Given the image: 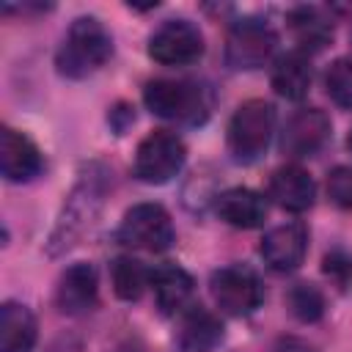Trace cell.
<instances>
[{
    "mask_svg": "<svg viewBox=\"0 0 352 352\" xmlns=\"http://www.w3.org/2000/svg\"><path fill=\"white\" fill-rule=\"evenodd\" d=\"M322 272L341 289V292H352V253L344 248H333L324 253L322 258Z\"/></svg>",
    "mask_w": 352,
    "mask_h": 352,
    "instance_id": "obj_24",
    "label": "cell"
},
{
    "mask_svg": "<svg viewBox=\"0 0 352 352\" xmlns=\"http://www.w3.org/2000/svg\"><path fill=\"white\" fill-rule=\"evenodd\" d=\"M110 278H113V292L126 302L140 300L146 286L151 283V272L143 267V261L132 256H118L110 267Z\"/></svg>",
    "mask_w": 352,
    "mask_h": 352,
    "instance_id": "obj_21",
    "label": "cell"
},
{
    "mask_svg": "<svg viewBox=\"0 0 352 352\" xmlns=\"http://www.w3.org/2000/svg\"><path fill=\"white\" fill-rule=\"evenodd\" d=\"M184 160V140L170 129H154L138 143L132 170L146 184H165L182 170Z\"/></svg>",
    "mask_w": 352,
    "mask_h": 352,
    "instance_id": "obj_5",
    "label": "cell"
},
{
    "mask_svg": "<svg viewBox=\"0 0 352 352\" xmlns=\"http://www.w3.org/2000/svg\"><path fill=\"white\" fill-rule=\"evenodd\" d=\"M151 292L157 300V308L162 314H176L182 311L195 289V280L187 270H182L179 264H160L151 270Z\"/></svg>",
    "mask_w": 352,
    "mask_h": 352,
    "instance_id": "obj_16",
    "label": "cell"
},
{
    "mask_svg": "<svg viewBox=\"0 0 352 352\" xmlns=\"http://www.w3.org/2000/svg\"><path fill=\"white\" fill-rule=\"evenodd\" d=\"M327 198L338 209H352V168L338 165L327 173Z\"/></svg>",
    "mask_w": 352,
    "mask_h": 352,
    "instance_id": "obj_25",
    "label": "cell"
},
{
    "mask_svg": "<svg viewBox=\"0 0 352 352\" xmlns=\"http://www.w3.org/2000/svg\"><path fill=\"white\" fill-rule=\"evenodd\" d=\"M286 308L297 322H319L324 316V294L319 292V286L300 280L286 292Z\"/></svg>",
    "mask_w": 352,
    "mask_h": 352,
    "instance_id": "obj_22",
    "label": "cell"
},
{
    "mask_svg": "<svg viewBox=\"0 0 352 352\" xmlns=\"http://www.w3.org/2000/svg\"><path fill=\"white\" fill-rule=\"evenodd\" d=\"M148 55L162 66H190L204 55V36L190 19H165L148 38Z\"/></svg>",
    "mask_w": 352,
    "mask_h": 352,
    "instance_id": "obj_9",
    "label": "cell"
},
{
    "mask_svg": "<svg viewBox=\"0 0 352 352\" xmlns=\"http://www.w3.org/2000/svg\"><path fill=\"white\" fill-rule=\"evenodd\" d=\"M96 297H99V278H96V270L85 261L72 264L60 275L55 289V305L60 308V314H69V316L88 314L96 305Z\"/></svg>",
    "mask_w": 352,
    "mask_h": 352,
    "instance_id": "obj_13",
    "label": "cell"
},
{
    "mask_svg": "<svg viewBox=\"0 0 352 352\" xmlns=\"http://www.w3.org/2000/svg\"><path fill=\"white\" fill-rule=\"evenodd\" d=\"M289 30L297 41V52H322L333 41V22L314 6H297L289 11Z\"/></svg>",
    "mask_w": 352,
    "mask_h": 352,
    "instance_id": "obj_18",
    "label": "cell"
},
{
    "mask_svg": "<svg viewBox=\"0 0 352 352\" xmlns=\"http://www.w3.org/2000/svg\"><path fill=\"white\" fill-rule=\"evenodd\" d=\"M349 148H352V132H349Z\"/></svg>",
    "mask_w": 352,
    "mask_h": 352,
    "instance_id": "obj_28",
    "label": "cell"
},
{
    "mask_svg": "<svg viewBox=\"0 0 352 352\" xmlns=\"http://www.w3.org/2000/svg\"><path fill=\"white\" fill-rule=\"evenodd\" d=\"M278 47V33L256 16H245L231 25L226 36V66L234 72H248L264 66Z\"/></svg>",
    "mask_w": 352,
    "mask_h": 352,
    "instance_id": "obj_6",
    "label": "cell"
},
{
    "mask_svg": "<svg viewBox=\"0 0 352 352\" xmlns=\"http://www.w3.org/2000/svg\"><path fill=\"white\" fill-rule=\"evenodd\" d=\"M275 132V107L264 99H248L228 121V151L236 162H256Z\"/></svg>",
    "mask_w": 352,
    "mask_h": 352,
    "instance_id": "obj_2",
    "label": "cell"
},
{
    "mask_svg": "<svg viewBox=\"0 0 352 352\" xmlns=\"http://www.w3.org/2000/svg\"><path fill=\"white\" fill-rule=\"evenodd\" d=\"M324 88H327V96L338 107L352 110V58H338L327 66Z\"/></svg>",
    "mask_w": 352,
    "mask_h": 352,
    "instance_id": "obj_23",
    "label": "cell"
},
{
    "mask_svg": "<svg viewBox=\"0 0 352 352\" xmlns=\"http://www.w3.org/2000/svg\"><path fill=\"white\" fill-rule=\"evenodd\" d=\"M330 140V118L319 107H300L292 113L280 132V148L289 157H311Z\"/></svg>",
    "mask_w": 352,
    "mask_h": 352,
    "instance_id": "obj_10",
    "label": "cell"
},
{
    "mask_svg": "<svg viewBox=\"0 0 352 352\" xmlns=\"http://www.w3.org/2000/svg\"><path fill=\"white\" fill-rule=\"evenodd\" d=\"M143 102L154 116L182 124H198L209 113L204 88L187 80H151L143 88Z\"/></svg>",
    "mask_w": 352,
    "mask_h": 352,
    "instance_id": "obj_4",
    "label": "cell"
},
{
    "mask_svg": "<svg viewBox=\"0 0 352 352\" xmlns=\"http://www.w3.org/2000/svg\"><path fill=\"white\" fill-rule=\"evenodd\" d=\"M176 231L170 223V214L160 204H138L126 209L121 226H118V242L135 250L162 253L173 245Z\"/></svg>",
    "mask_w": 352,
    "mask_h": 352,
    "instance_id": "obj_8",
    "label": "cell"
},
{
    "mask_svg": "<svg viewBox=\"0 0 352 352\" xmlns=\"http://www.w3.org/2000/svg\"><path fill=\"white\" fill-rule=\"evenodd\" d=\"M267 195L286 212H305L314 206L316 184L311 173L300 165H283L270 176Z\"/></svg>",
    "mask_w": 352,
    "mask_h": 352,
    "instance_id": "obj_14",
    "label": "cell"
},
{
    "mask_svg": "<svg viewBox=\"0 0 352 352\" xmlns=\"http://www.w3.org/2000/svg\"><path fill=\"white\" fill-rule=\"evenodd\" d=\"M102 195H104V170L102 168H91L80 184L74 187V192L66 198V206H63V214H60V223L52 234V245H50V253H58V250H66L96 217L99 206H102Z\"/></svg>",
    "mask_w": 352,
    "mask_h": 352,
    "instance_id": "obj_3",
    "label": "cell"
},
{
    "mask_svg": "<svg viewBox=\"0 0 352 352\" xmlns=\"http://www.w3.org/2000/svg\"><path fill=\"white\" fill-rule=\"evenodd\" d=\"M308 250V228L302 223H283L264 234L261 256L275 272H292L302 264Z\"/></svg>",
    "mask_w": 352,
    "mask_h": 352,
    "instance_id": "obj_11",
    "label": "cell"
},
{
    "mask_svg": "<svg viewBox=\"0 0 352 352\" xmlns=\"http://www.w3.org/2000/svg\"><path fill=\"white\" fill-rule=\"evenodd\" d=\"M36 319L22 302H3L0 308V352H33Z\"/></svg>",
    "mask_w": 352,
    "mask_h": 352,
    "instance_id": "obj_19",
    "label": "cell"
},
{
    "mask_svg": "<svg viewBox=\"0 0 352 352\" xmlns=\"http://www.w3.org/2000/svg\"><path fill=\"white\" fill-rule=\"evenodd\" d=\"M217 214L234 228H258L267 217V201L250 187H231L217 195Z\"/></svg>",
    "mask_w": 352,
    "mask_h": 352,
    "instance_id": "obj_17",
    "label": "cell"
},
{
    "mask_svg": "<svg viewBox=\"0 0 352 352\" xmlns=\"http://www.w3.org/2000/svg\"><path fill=\"white\" fill-rule=\"evenodd\" d=\"M113 352H143L140 346H135V344H121V346H116Z\"/></svg>",
    "mask_w": 352,
    "mask_h": 352,
    "instance_id": "obj_27",
    "label": "cell"
},
{
    "mask_svg": "<svg viewBox=\"0 0 352 352\" xmlns=\"http://www.w3.org/2000/svg\"><path fill=\"white\" fill-rule=\"evenodd\" d=\"M272 352H314V346H311V344H305L302 338L283 336V338H278V344H275V349H272Z\"/></svg>",
    "mask_w": 352,
    "mask_h": 352,
    "instance_id": "obj_26",
    "label": "cell"
},
{
    "mask_svg": "<svg viewBox=\"0 0 352 352\" xmlns=\"http://www.w3.org/2000/svg\"><path fill=\"white\" fill-rule=\"evenodd\" d=\"M311 77L314 74H311L308 55H302V52L294 50V52H286V55H280L275 60L270 82H272V88H275L278 96L292 99V102H300L308 94V88H311Z\"/></svg>",
    "mask_w": 352,
    "mask_h": 352,
    "instance_id": "obj_20",
    "label": "cell"
},
{
    "mask_svg": "<svg viewBox=\"0 0 352 352\" xmlns=\"http://www.w3.org/2000/svg\"><path fill=\"white\" fill-rule=\"evenodd\" d=\"M223 341V322L204 305H190L179 324L182 352H212Z\"/></svg>",
    "mask_w": 352,
    "mask_h": 352,
    "instance_id": "obj_15",
    "label": "cell"
},
{
    "mask_svg": "<svg viewBox=\"0 0 352 352\" xmlns=\"http://www.w3.org/2000/svg\"><path fill=\"white\" fill-rule=\"evenodd\" d=\"M113 55V38L96 16H77L55 55V66L69 80L99 72Z\"/></svg>",
    "mask_w": 352,
    "mask_h": 352,
    "instance_id": "obj_1",
    "label": "cell"
},
{
    "mask_svg": "<svg viewBox=\"0 0 352 352\" xmlns=\"http://www.w3.org/2000/svg\"><path fill=\"white\" fill-rule=\"evenodd\" d=\"M209 292L217 308L228 316H248L264 300L261 278L245 264H228L214 270L209 278Z\"/></svg>",
    "mask_w": 352,
    "mask_h": 352,
    "instance_id": "obj_7",
    "label": "cell"
},
{
    "mask_svg": "<svg viewBox=\"0 0 352 352\" xmlns=\"http://www.w3.org/2000/svg\"><path fill=\"white\" fill-rule=\"evenodd\" d=\"M0 168H3V176L8 182H30L44 170V157L28 135H22L11 126H3V132H0Z\"/></svg>",
    "mask_w": 352,
    "mask_h": 352,
    "instance_id": "obj_12",
    "label": "cell"
}]
</instances>
